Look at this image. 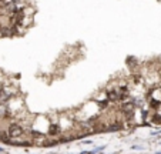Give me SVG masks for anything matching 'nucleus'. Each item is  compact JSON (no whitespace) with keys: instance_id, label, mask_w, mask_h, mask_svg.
I'll return each mask as SVG.
<instances>
[{"instance_id":"1","label":"nucleus","mask_w":161,"mask_h":154,"mask_svg":"<svg viewBox=\"0 0 161 154\" xmlns=\"http://www.w3.org/2000/svg\"><path fill=\"white\" fill-rule=\"evenodd\" d=\"M7 134H9L10 137H20V136L23 134V128L20 127L19 124H10Z\"/></svg>"},{"instance_id":"2","label":"nucleus","mask_w":161,"mask_h":154,"mask_svg":"<svg viewBox=\"0 0 161 154\" xmlns=\"http://www.w3.org/2000/svg\"><path fill=\"white\" fill-rule=\"evenodd\" d=\"M107 97H108V101H117L120 99V94L117 93L116 90H110L107 93Z\"/></svg>"},{"instance_id":"3","label":"nucleus","mask_w":161,"mask_h":154,"mask_svg":"<svg viewBox=\"0 0 161 154\" xmlns=\"http://www.w3.org/2000/svg\"><path fill=\"white\" fill-rule=\"evenodd\" d=\"M60 131V128H58V126H56V124H52L50 126V130H48V133H50V134H57V133Z\"/></svg>"},{"instance_id":"4","label":"nucleus","mask_w":161,"mask_h":154,"mask_svg":"<svg viewBox=\"0 0 161 154\" xmlns=\"http://www.w3.org/2000/svg\"><path fill=\"white\" fill-rule=\"evenodd\" d=\"M153 121H154L155 124H161V116L160 114H155L154 117H153Z\"/></svg>"},{"instance_id":"5","label":"nucleus","mask_w":161,"mask_h":154,"mask_svg":"<svg viewBox=\"0 0 161 154\" xmlns=\"http://www.w3.org/2000/svg\"><path fill=\"white\" fill-rule=\"evenodd\" d=\"M150 106H151V107H158V106H160V101H155V100H151V101H150Z\"/></svg>"},{"instance_id":"6","label":"nucleus","mask_w":161,"mask_h":154,"mask_svg":"<svg viewBox=\"0 0 161 154\" xmlns=\"http://www.w3.org/2000/svg\"><path fill=\"white\" fill-rule=\"evenodd\" d=\"M134 81H135V83H140V81H141L140 76H134Z\"/></svg>"}]
</instances>
